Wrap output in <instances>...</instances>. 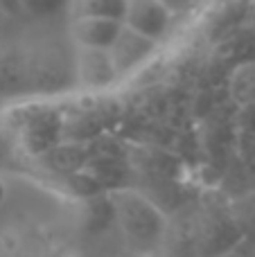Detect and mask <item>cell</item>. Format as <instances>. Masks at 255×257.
Returning <instances> with one entry per match:
<instances>
[{"instance_id":"3","label":"cell","mask_w":255,"mask_h":257,"mask_svg":"<svg viewBox=\"0 0 255 257\" xmlns=\"http://www.w3.org/2000/svg\"><path fill=\"white\" fill-rule=\"evenodd\" d=\"M122 23L138 34L163 43L174 25V12L165 0H126V12Z\"/></svg>"},{"instance_id":"6","label":"cell","mask_w":255,"mask_h":257,"mask_svg":"<svg viewBox=\"0 0 255 257\" xmlns=\"http://www.w3.org/2000/svg\"><path fill=\"white\" fill-rule=\"evenodd\" d=\"M126 0H70L68 21L70 18H113L124 21Z\"/></svg>"},{"instance_id":"1","label":"cell","mask_w":255,"mask_h":257,"mask_svg":"<svg viewBox=\"0 0 255 257\" xmlns=\"http://www.w3.org/2000/svg\"><path fill=\"white\" fill-rule=\"evenodd\" d=\"M111 212L124 241L136 253H154L161 248L167 232V219L158 205L129 187H117L108 194Z\"/></svg>"},{"instance_id":"2","label":"cell","mask_w":255,"mask_h":257,"mask_svg":"<svg viewBox=\"0 0 255 257\" xmlns=\"http://www.w3.org/2000/svg\"><path fill=\"white\" fill-rule=\"evenodd\" d=\"M72 77H75V86L81 90H104L120 79L108 50L97 48L72 50Z\"/></svg>"},{"instance_id":"8","label":"cell","mask_w":255,"mask_h":257,"mask_svg":"<svg viewBox=\"0 0 255 257\" xmlns=\"http://www.w3.org/2000/svg\"><path fill=\"white\" fill-rule=\"evenodd\" d=\"M5 196H7V190H5V183H3V178H0V205H3Z\"/></svg>"},{"instance_id":"5","label":"cell","mask_w":255,"mask_h":257,"mask_svg":"<svg viewBox=\"0 0 255 257\" xmlns=\"http://www.w3.org/2000/svg\"><path fill=\"white\" fill-rule=\"evenodd\" d=\"M122 21L113 18H70L68 21V39L75 48H97L108 50L120 34Z\"/></svg>"},{"instance_id":"7","label":"cell","mask_w":255,"mask_h":257,"mask_svg":"<svg viewBox=\"0 0 255 257\" xmlns=\"http://www.w3.org/2000/svg\"><path fill=\"white\" fill-rule=\"evenodd\" d=\"M16 3L32 18H54L61 14L68 16L70 7V0H16Z\"/></svg>"},{"instance_id":"4","label":"cell","mask_w":255,"mask_h":257,"mask_svg":"<svg viewBox=\"0 0 255 257\" xmlns=\"http://www.w3.org/2000/svg\"><path fill=\"white\" fill-rule=\"evenodd\" d=\"M161 45L163 43H158V41L149 39V36H145V34H138L136 30L122 25L117 39L113 41V45L108 48V54H111L113 66H115L120 79L134 75L136 70H140V68L161 50Z\"/></svg>"}]
</instances>
